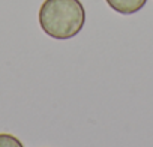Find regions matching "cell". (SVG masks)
<instances>
[{
  "label": "cell",
  "instance_id": "obj_1",
  "mask_svg": "<svg viewBox=\"0 0 153 147\" xmlns=\"http://www.w3.org/2000/svg\"><path fill=\"white\" fill-rule=\"evenodd\" d=\"M86 11L80 0H45L39 9V24L45 35L66 41L84 27Z\"/></svg>",
  "mask_w": 153,
  "mask_h": 147
},
{
  "label": "cell",
  "instance_id": "obj_2",
  "mask_svg": "<svg viewBox=\"0 0 153 147\" xmlns=\"http://www.w3.org/2000/svg\"><path fill=\"white\" fill-rule=\"evenodd\" d=\"M105 2L113 11L123 15H131L141 11L146 6L147 0H105Z\"/></svg>",
  "mask_w": 153,
  "mask_h": 147
},
{
  "label": "cell",
  "instance_id": "obj_3",
  "mask_svg": "<svg viewBox=\"0 0 153 147\" xmlns=\"http://www.w3.org/2000/svg\"><path fill=\"white\" fill-rule=\"evenodd\" d=\"M0 147H24V144L11 134H0Z\"/></svg>",
  "mask_w": 153,
  "mask_h": 147
}]
</instances>
